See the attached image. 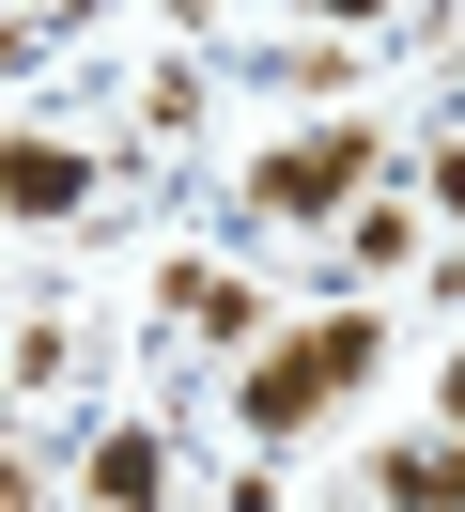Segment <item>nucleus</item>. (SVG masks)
Instances as JSON below:
<instances>
[{
  "label": "nucleus",
  "instance_id": "8",
  "mask_svg": "<svg viewBox=\"0 0 465 512\" xmlns=\"http://www.w3.org/2000/svg\"><path fill=\"white\" fill-rule=\"evenodd\" d=\"M419 202H434V218H465V156H419Z\"/></svg>",
  "mask_w": 465,
  "mask_h": 512
},
{
  "label": "nucleus",
  "instance_id": "2",
  "mask_svg": "<svg viewBox=\"0 0 465 512\" xmlns=\"http://www.w3.org/2000/svg\"><path fill=\"white\" fill-rule=\"evenodd\" d=\"M372 171H388V125H310V140H264L248 202H264V218H295V233H326V218H357V202H388Z\"/></svg>",
  "mask_w": 465,
  "mask_h": 512
},
{
  "label": "nucleus",
  "instance_id": "4",
  "mask_svg": "<svg viewBox=\"0 0 465 512\" xmlns=\"http://www.w3.org/2000/svg\"><path fill=\"white\" fill-rule=\"evenodd\" d=\"M78 512H171V435L155 419H109L78 450Z\"/></svg>",
  "mask_w": 465,
  "mask_h": 512
},
{
  "label": "nucleus",
  "instance_id": "9",
  "mask_svg": "<svg viewBox=\"0 0 465 512\" xmlns=\"http://www.w3.org/2000/svg\"><path fill=\"white\" fill-rule=\"evenodd\" d=\"M434 419H450V450H465V357H450V373H434Z\"/></svg>",
  "mask_w": 465,
  "mask_h": 512
},
{
  "label": "nucleus",
  "instance_id": "3",
  "mask_svg": "<svg viewBox=\"0 0 465 512\" xmlns=\"http://www.w3.org/2000/svg\"><path fill=\"white\" fill-rule=\"evenodd\" d=\"M155 311H171L186 342H217V357H264V280H233V264H171Z\"/></svg>",
  "mask_w": 465,
  "mask_h": 512
},
{
  "label": "nucleus",
  "instance_id": "5",
  "mask_svg": "<svg viewBox=\"0 0 465 512\" xmlns=\"http://www.w3.org/2000/svg\"><path fill=\"white\" fill-rule=\"evenodd\" d=\"M0 202H16V218H78L93 156H78V140H0Z\"/></svg>",
  "mask_w": 465,
  "mask_h": 512
},
{
  "label": "nucleus",
  "instance_id": "1",
  "mask_svg": "<svg viewBox=\"0 0 465 512\" xmlns=\"http://www.w3.org/2000/svg\"><path fill=\"white\" fill-rule=\"evenodd\" d=\"M372 373H388V311H310V326H279V342L233 373V419H248V450H295L310 419L357 404Z\"/></svg>",
  "mask_w": 465,
  "mask_h": 512
},
{
  "label": "nucleus",
  "instance_id": "7",
  "mask_svg": "<svg viewBox=\"0 0 465 512\" xmlns=\"http://www.w3.org/2000/svg\"><path fill=\"white\" fill-rule=\"evenodd\" d=\"M341 264H357V280H403V264H419V202H357V218H341Z\"/></svg>",
  "mask_w": 465,
  "mask_h": 512
},
{
  "label": "nucleus",
  "instance_id": "6",
  "mask_svg": "<svg viewBox=\"0 0 465 512\" xmlns=\"http://www.w3.org/2000/svg\"><path fill=\"white\" fill-rule=\"evenodd\" d=\"M372 497H388V512H465V450H450V435L372 450Z\"/></svg>",
  "mask_w": 465,
  "mask_h": 512
}]
</instances>
